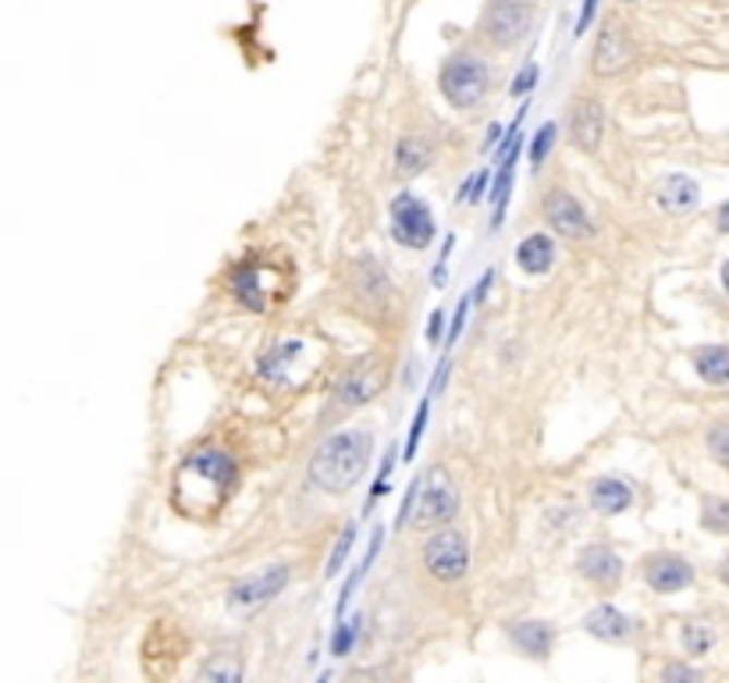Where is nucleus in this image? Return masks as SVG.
Instances as JSON below:
<instances>
[{
    "instance_id": "obj_20",
    "label": "nucleus",
    "mask_w": 729,
    "mask_h": 683,
    "mask_svg": "<svg viewBox=\"0 0 729 683\" xmlns=\"http://www.w3.org/2000/svg\"><path fill=\"white\" fill-rule=\"evenodd\" d=\"M655 204L661 210H669V214H687V210H694L701 204V190H697V182L691 175H669V179L658 182Z\"/></svg>"
},
{
    "instance_id": "obj_41",
    "label": "nucleus",
    "mask_w": 729,
    "mask_h": 683,
    "mask_svg": "<svg viewBox=\"0 0 729 683\" xmlns=\"http://www.w3.org/2000/svg\"><path fill=\"white\" fill-rule=\"evenodd\" d=\"M715 224H719V232L729 235V199H726V204H722L719 210H715Z\"/></svg>"
},
{
    "instance_id": "obj_21",
    "label": "nucleus",
    "mask_w": 729,
    "mask_h": 683,
    "mask_svg": "<svg viewBox=\"0 0 729 683\" xmlns=\"http://www.w3.org/2000/svg\"><path fill=\"white\" fill-rule=\"evenodd\" d=\"M633 505V488L619 477H598L591 485V509L602 516H619Z\"/></svg>"
},
{
    "instance_id": "obj_19",
    "label": "nucleus",
    "mask_w": 729,
    "mask_h": 683,
    "mask_svg": "<svg viewBox=\"0 0 729 683\" xmlns=\"http://www.w3.org/2000/svg\"><path fill=\"white\" fill-rule=\"evenodd\" d=\"M556 243L545 235V232H534V235H526L523 243L517 246V264H520V271L523 275H531V278H545L551 267H556Z\"/></svg>"
},
{
    "instance_id": "obj_40",
    "label": "nucleus",
    "mask_w": 729,
    "mask_h": 683,
    "mask_svg": "<svg viewBox=\"0 0 729 683\" xmlns=\"http://www.w3.org/2000/svg\"><path fill=\"white\" fill-rule=\"evenodd\" d=\"M491 281H495V271H484V278L477 281V289H474V303H484V296H488V289H491Z\"/></svg>"
},
{
    "instance_id": "obj_16",
    "label": "nucleus",
    "mask_w": 729,
    "mask_h": 683,
    "mask_svg": "<svg viewBox=\"0 0 729 683\" xmlns=\"http://www.w3.org/2000/svg\"><path fill=\"white\" fill-rule=\"evenodd\" d=\"M509 641L517 645L526 659H537V662H548L551 648H556V626L545 623V620H520V623H509Z\"/></svg>"
},
{
    "instance_id": "obj_42",
    "label": "nucleus",
    "mask_w": 729,
    "mask_h": 683,
    "mask_svg": "<svg viewBox=\"0 0 729 683\" xmlns=\"http://www.w3.org/2000/svg\"><path fill=\"white\" fill-rule=\"evenodd\" d=\"M498 139H502V125H491L488 129V143H484V146H495Z\"/></svg>"
},
{
    "instance_id": "obj_9",
    "label": "nucleus",
    "mask_w": 729,
    "mask_h": 683,
    "mask_svg": "<svg viewBox=\"0 0 729 683\" xmlns=\"http://www.w3.org/2000/svg\"><path fill=\"white\" fill-rule=\"evenodd\" d=\"M633 58H637V44L627 25H619L616 19H605V25L598 29V39H594V53H591V69L598 78H616L623 75Z\"/></svg>"
},
{
    "instance_id": "obj_31",
    "label": "nucleus",
    "mask_w": 729,
    "mask_h": 683,
    "mask_svg": "<svg viewBox=\"0 0 729 683\" xmlns=\"http://www.w3.org/2000/svg\"><path fill=\"white\" fill-rule=\"evenodd\" d=\"M396 446H388V452H385V460H381V466H377V477H374V488H370V499H367V509L381 499V495L391 488L388 480H391V471H396Z\"/></svg>"
},
{
    "instance_id": "obj_3",
    "label": "nucleus",
    "mask_w": 729,
    "mask_h": 683,
    "mask_svg": "<svg viewBox=\"0 0 729 683\" xmlns=\"http://www.w3.org/2000/svg\"><path fill=\"white\" fill-rule=\"evenodd\" d=\"M228 289H232L235 303L250 314H271L292 292V275L281 260L250 257L242 260L232 275H228Z\"/></svg>"
},
{
    "instance_id": "obj_33",
    "label": "nucleus",
    "mask_w": 729,
    "mask_h": 683,
    "mask_svg": "<svg viewBox=\"0 0 729 683\" xmlns=\"http://www.w3.org/2000/svg\"><path fill=\"white\" fill-rule=\"evenodd\" d=\"M488 182H491V171H488V168H481L474 179H466V182H463V190H459V199H463V204H481V199H484V190H488Z\"/></svg>"
},
{
    "instance_id": "obj_29",
    "label": "nucleus",
    "mask_w": 729,
    "mask_h": 683,
    "mask_svg": "<svg viewBox=\"0 0 729 683\" xmlns=\"http://www.w3.org/2000/svg\"><path fill=\"white\" fill-rule=\"evenodd\" d=\"M199 676H204V680H218V683H235V680H242V666L239 662H228L224 655H210V662L199 669Z\"/></svg>"
},
{
    "instance_id": "obj_8",
    "label": "nucleus",
    "mask_w": 729,
    "mask_h": 683,
    "mask_svg": "<svg viewBox=\"0 0 729 683\" xmlns=\"http://www.w3.org/2000/svg\"><path fill=\"white\" fill-rule=\"evenodd\" d=\"M424 566L438 584H455L470 570V541L459 530L438 527L424 545Z\"/></svg>"
},
{
    "instance_id": "obj_14",
    "label": "nucleus",
    "mask_w": 729,
    "mask_h": 683,
    "mask_svg": "<svg viewBox=\"0 0 729 683\" xmlns=\"http://www.w3.org/2000/svg\"><path fill=\"white\" fill-rule=\"evenodd\" d=\"M602 132H605L602 103L591 100V97L573 100V107H570V139L576 143V150L594 154L598 150V143H602Z\"/></svg>"
},
{
    "instance_id": "obj_34",
    "label": "nucleus",
    "mask_w": 729,
    "mask_h": 683,
    "mask_svg": "<svg viewBox=\"0 0 729 683\" xmlns=\"http://www.w3.org/2000/svg\"><path fill=\"white\" fill-rule=\"evenodd\" d=\"M708 452L715 455V463L729 466V424H715L708 431Z\"/></svg>"
},
{
    "instance_id": "obj_28",
    "label": "nucleus",
    "mask_w": 729,
    "mask_h": 683,
    "mask_svg": "<svg viewBox=\"0 0 729 683\" xmlns=\"http://www.w3.org/2000/svg\"><path fill=\"white\" fill-rule=\"evenodd\" d=\"M556 136H559V125L556 122H545L542 129H537V136L531 139V164H534V171L545 164L548 160V154H551V146H556Z\"/></svg>"
},
{
    "instance_id": "obj_36",
    "label": "nucleus",
    "mask_w": 729,
    "mask_h": 683,
    "mask_svg": "<svg viewBox=\"0 0 729 683\" xmlns=\"http://www.w3.org/2000/svg\"><path fill=\"white\" fill-rule=\"evenodd\" d=\"M602 0H580V15H576V29L573 36H587V29L594 25V15H598Z\"/></svg>"
},
{
    "instance_id": "obj_4",
    "label": "nucleus",
    "mask_w": 729,
    "mask_h": 683,
    "mask_svg": "<svg viewBox=\"0 0 729 683\" xmlns=\"http://www.w3.org/2000/svg\"><path fill=\"white\" fill-rule=\"evenodd\" d=\"M441 97L449 100L455 111H470L484 100V93L491 86V69L477 50H455L445 58L438 75Z\"/></svg>"
},
{
    "instance_id": "obj_30",
    "label": "nucleus",
    "mask_w": 729,
    "mask_h": 683,
    "mask_svg": "<svg viewBox=\"0 0 729 683\" xmlns=\"http://www.w3.org/2000/svg\"><path fill=\"white\" fill-rule=\"evenodd\" d=\"M427 417H430V395H424V403L416 406V417L410 424V435H406V452H402V460H413L416 449H421V438L427 431Z\"/></svg>"
},
{
    "instance_id": "obj_37",
    "label": "nucleus",
    "mask_w": 729,
    "mask_h": 683,
    "mask_svg": "<svg viewBox=\"0 0 729 683\" xmlns=\"http://www.w3.org/2000/svg\"><path fill=\"white\" fill-rule=\"evenodd\" d=\"M661 680H666V683H672V680H701V669H691V666H683V662H672V666L661 669Z\"/></svg>"
},
{
    "instance_id": "obj_11",
    "label": "nucleus",
    "mask_w": 729,
    "mask_h": 683,
    "mask_svg": "<svg viewBox=\"0 0 729 683\" xmlns=\"http://www.w3.org/2000/svg\"><path fill=\"white\" fill-rule=\"evenodd\" d=\"M545 221H548V228H556V232L562 235V239H570V243H584V239H591L594 235V221L587 218V210H584V204L573 196V193H566V190H551L548 196H545Z\"/></svg>"
},
{
    "instance_id": "obj_45",
    "label": "nucleus",
    "mask_w": 729,
    "mask_h": 683,
    "mask_svg": "<svg viewBox=\"0 0 729 683\" xmlns=\"http://www.w3.org/2000/svg\"><path fill=\"white\" fill-rule=\"evenodd\" d=\"M623 4H637V0H623Z\"/></svg>"
},
{
    "instance_id": "obj_1",
    "label": "nucleus",
    "mask_w": 729,
    "mask_h": 683,
    "mask_svg": "<svg viewBox=\"0 0 729 683\" xmlns=\"http://www.w3.org/2000/svg\"><path fill=\"white\" fill-rule=\"evenodd\" d=\"M239 480V463L224 449H196L189 452L182 466L174 471L171 502L185 516L218 513L221 502H228Z\"/></svg>"
},
{
    "instance_id": "obj_5",
    "label": "nucleus",
    "mask_w": 729,
    "mask_h": 683,
    "mask_svg": "<svg viewBox=\"0 0 729 683\" xmlns=\"http://www.w3.org/2000/svg\"><path fill=\"white\" fill-rule=\"evenodd\" d=\"M537 0H488L477 29L495 50H517L534 36Z\"/></svg>"
},
{
    "instance_id": "obj_44",
    "label": "nucleus",
    "mask_w": 729,
    "mask_h": 683,
    "mask_svg": "<svg viewBox=\"0 0 729 683\" xmlns=\"http://www.w3.org/2000/svg\"><path fill=\"white\" fill-rule=\"evenodd\" d=\"M719 278H722V289H726V296H729V260L722 264V275Z\"/></svg>"
},
{
    "instance_id": "obj_38",
    "label": "nucleus",
    "mask_w": 729,
    "mask_h": 683,
    "mask_svg": "<svg viewBox=\"0 0 729 683\" xmlns=\"http://www.w3.org/2000/svg\"><path fill=\"white\" fill-rule=\"evenodd\" d=\"M452 246H455V235H445V243H441V253H438V264H435V285H445V267H449Z\"/></svg>"
},
{
    "instance_id": "obj_27",
    "label": "nucleus",
    "mask_w": 729,
    "mask_h": 683,
    "mask_svg": "<svg viewBox=\"0 0 729 683\" xmlns=\"http://www.w3.org/2000/svg\"><path fill=\"white\" fill-rule=\"evenodd\" d=\"M353 545H356V524H345L342 538L335 541L331 556H328V570H324V577H339V570L345 566V559H349V552H353Z\"/></svg>"
},
{
    "instance_id": "obj_23",
    "label": "nucleus",
    "mask_w": 729,
    "mask_h": 683,
    "mask_svg": "<svg viewBox=\"0 0 729 683\" xmlns=\"http://www.w3.org/2000/svg\"><path fill=\"white\" fill-rule=\"evenodd\" d=\"M430 160H435V150H430L427 139H416V136L399 139V146H396V168L402 171V175H421V171L430 168Z\"/></svg>"
},
{
    "instance_id": "obj_35",
    "label": "nucleus",
    "mask_w": 729,
    "mask_h": 683,
    "mask_svg": "<svg viewBox=\"0 0 729 683\" xmlns=\"http://www.w3.org/2000/svg\"><path fill=\"white\" fill-rule=\"evenodd\" d=\"M470 306H474V296H463L459 300V306H455V317H452V328H449V334H445V342H449V350L459 342V334H463V328H466V317H470Z\"/></svg>"
},
{
    "instance_id": "obj_6",
    "label": "nucleus",
    "mask_w": 729,
    "mask_h": 683,
    "mask_svg": "<svg viewBox=\"0 0 729 683\" xmlns=\"http://www.w3.org/2000/svg\"><path fill=\"white\" fill-rule=\"evenodd\" d=\"M459 513V491L452 485V477L445 471H430L421 477V495H416L410 524L421 530H438L445 524H452V516Z\"/></svg>"
},
{
    "instance_id": "obj_32",
    "label": "nucleus",
    "mask_w": 729,
    "mask_h": 683,
    "mask_svg": "<svg viewBox=\"0 0 729 683\" xmlns=\"http://www.w3.org/2000/svg\"><path fill=\"white\" fill-rule=\"evenodd\" d=\"M537 78H542V69H537V61H526L523 69L512 75L509 93H512V97H526V93L537 86Z\"/></svg>"
},
{
    "instance_id": "obj_43",
    "label": "nucleus",
    "mask_w": 729,
    "mask_h": 683,
    "mask_svg": "<svg viewBox=\"0 0 729 683\" xmlns=\"http://www.w3.org/2000/svg\"><path fill=\"white\" fill-rule=\"evenodd\" d=\"M719 581L729 587V556H722V562H719Z\"/></svg>"
},
{
    "instance_id": "obj_22",
    "label": "nucleus",
    "mask_w": 729,
    "mask_h": 683,
    "mask_svg": "<svg viewBox=\"0 0 729 683\" xmlns=\"http://www.w3.org/2000/svg\"><path fill=\"white\" fill-rule=\"evenodd\" d=\"M694 370L705 385H729V350L726 345H701L694 353Z\"/></svg>"
},
{
    "instance_id": "obj_12",
    "label": "nucleus",
    "mask_w": 729,
    "mask_h": 683,
    "mask_svg": "<svg viewBox=\"0 0 729 683\" xmlns=\"http://www.w3.org/2000/svg\"><path fill=\"white\" fill-rule=\"evenodd\" d=\"M388 385V367L385 364H360L345 370V378L335 385V406L339 410H356L381 392Z\"/></svg>"
},
{
    "instance_id": "obj_25",
    "label": "nucleus",
    "mask_w": 729,
    "mask_h": 683,
    "mask_svg": "<svg viewBox=\"0 0 729 683\" xmlns=\"http://www.w3.org/2000/svg\"><path fill=\"white\" fill-rule=\"evenodd\" d=\"M701 527L712 534H729V499H705L701 502Z\"/></svg>"
},
{
    "instance_id": "obj_15",
    "label": "nucleus",
    "mask_w": 729,
    "mask_h": 683,
    "mask_svg": "<svg viewBox=\"0 0 729 683\" xmlns=\"http://www.w3.org/2000/svg\"><path fill=\"white\" fill-rule=\"evenodd\" d=\"M580 577L591 581L594 587H616L623 581V559H619L609 545H587L576 559Z\"/></svg>"
},
{
    "instance_id": "obj_13",
    "label": "nucleus",
    "mask_w": 729,
    "mask_h": 683,
    "mask_svg": "<svg viewBox=\"0 0 729 683\" xmlns=\"http://www.w3.org/2000/svg\"><path fill=\"white\" fill-rule=\"evenodd\" d=\"M644 581L658 595H677L694 584V566L683 556L658 552L652 559H644Z\"/></svg>"
},
{
    "instance_id": "obj_7",
    "label": "nucleus",
    "mask_w": 729,
    "mask_h": 683,
    "mask_svg": "<svg viewBox=\"0 0 729 683\" xmlns=\"http://www.w3.org/2000/svg\"><path fill=\"white\" fill-rule=\"evenodd\" d=\"M388 214H391V239H396L399 246L427 249L430 243H435V235H438L435 214H430V207L424 204L421 196L399 193L396 199H391Z\"/></svg>"
},
{
    "instance_id": "obj_39",
    "label": "nucleus",
    "mask_w": 729,
    "mask_h": 683,
    "mask_svg": "<svg viewBox=\"0 0 729 683\" xmlns=\"http://www.w3.org/2000/svg\"><path fill=\"white\" fill-rule=\"evenodd\" d=\"M441 331H445V310H435V317H430V325H427V339L441 342Z\"/></svg>"
},
{
    "instance_id": "obj_26",
    "label": "nucleus",
    "mask_w": 729,
    "mask_h": 683,
    "mask_svg": "<svg viewBox=\"0 0 729 683\" xmlns=\"http://www.w3.org/2000/svg\"><path fill=\"white\" fill-rule=\"evenodd\" d=\"M360 615H353V620H339L335 623V637H331V655L335 659H345L349 651H353L356 637H360Z\"/></svg>"
},
{
    "instance_id": "obj_18",
    "label": "nucleus",
    "mask_w": 729,
    "mask_h": 683,
    "mask_svg": "<svg viewBox=\"0 0 729 683\" xmlns=\"http://www.w3.org/2000/svg\"><path fill=\"white\" fill-rule=\"evenodd\" d=\"M584 631L598 641H609V645H619V641H630L633 634V620L627 612H619L609 601H602V606H594L587 615H584Z\"/></svg>"
},
{
    "instance_id": "obj_10",
    "label": "nucleus",
    "mask_w": 729,
    "mask_h": 683,
    "mask_svg": "<svg viewBox=\"0 0 729 683\" xmlns=\"http://www.w3.org/2000/svg\"><path fill=\"white\" fill-rule=\"evenodd\" d=\"M289 577H292V570L285 562H275V566L253 573V577H242L232 591H228V606L235 612H256V609L271 606V601L289 587Z\"/></svg>"
},
{
    "instance_id": "obj_17",
    "label": "nucleus",
    "mask_w": 729,
    "mask_h": 683,
    "mask_svg": "<svg viewBox=\"0 0 729 683\" xmlns=\"http://www.w3.org/2000/svg\"><path fill=\"white\" fill-rule=\"evenodd\" d=\"M303 356H306V339H278L271 350L260 356L256 374H260L264 381H285L289 374L300 367Z\"/></svg>"
},
{
    "instance_id": "obj_2",
    "label": "nucleus",
    "mask_w": 729,
    "mask_h": 683,
    "mask_svg": "<svg viewBox=\"0 0 729 683\" xmlns=\"http://www.w3.org/2000/svg\"><path fill=\"white\" fill-rule=\"evenodd\" d=\"M370 455H374L370 431H363V427H345V431H335L320 441L317 452L309 455L306 477L314 480L320 491L342 495L363 480V474H367V466H370Z\"/></svg>"
},
{
    "instance_id": "obj_24",
    "label": "nucleus",
    "mask_w": 729,
    "mask_h": 683,
    "mask_svg": "<svg viewBox=\"0 0 729 683\" xmlns=\"http://www.w3.org/2000/svg\"><path fill=\"white\" fill-rule=\"evenodd\" d=\"M712 648H715V631H712V623L694 620V623H687V626H683V651H687V655H708Z\"/></svg>"
}]
</instances>
